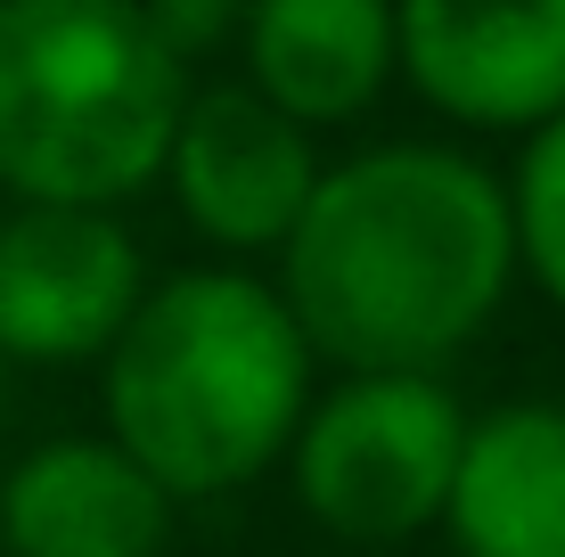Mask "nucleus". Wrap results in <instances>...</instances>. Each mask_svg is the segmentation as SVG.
I'll list each match as a JSON object with an SVG mask.
<instances>
[{"label": "nucleus", "instance_id": "obj_6", "mask_svg": "<svg viewBox=\"0 0 565 557\" xmlns=\"http://www.w3.org/2000/svg\"><path fill=\"white\" fill-rule=\"evenodd\" d=\"M394 57L459 131H541L565 115V0H394Z\"/></svg>", "mask_w": 565, "mask_h": 557}, {"label": "nucleus", "instance_id": "obj_5", "mask_svg": "<svg viewBox=\"0 0 565 557\" xmlns=\"http://www.w3.org/2000/svg\"><path fill=\"white\" fill-rule=\"evenodd\" d=\"M148 296L140 238L115 205H17L0 222V353L33 369L107 361Z\"/></svg>", "mask_w": 565, "mask_h": 557}, {"label": "nucleus", "instance_id": "obj_2", "mask_svg": "<svg viewBox=\"0 0 565 557\" xmlns=\"http://www.w3.org/2000/svg\"><path fill=\"white\" fill-rule=\"evenodd\" d=\"M311 410V344L279 279L238 263L148 279L140 312L107 344V435L172 501L255 484L287 459Z\"/></svg>", "mask_w": 565, "mask_h": 557}, {"label": "nucleus", "instance_id": "obj_9", "mask_svg": "<svg viewBox=\"0 0 565 557\" xmlns=\"http://www.w3.org/2000/svg\"><path fill=\"white\" fill-rule=\"evenodd\" d=\"M246 83L303 131L361 124L402 74L394 0H246Z\"/></svg>", "mask_w": 565, "mask_h": 557}, {"label": "nucleus", "instance_id": "obj_7", "mask_svg": "<svg viewBox=\"0 0 565 557\" xmlns=\"http://www.w3.org/2000/svg\"><path fill=\"white\" fill-rule=\"evenodd\" d=\"M164 181H172V197H181L198 238L230 246V255H279L296 214L311 205L320 148L255 83H205L181 107Z\"/></svg>", "mask_w": 565, "mask_h": 557}, {"label": "nucleus", "instance_id": "obj_4", "mask_svg": "<svg viewBox=\"0 0 565 557\" xmlns=\"http://www.w3.org/2000/svg\"><path fill=\"white\" fill-rule=\"evenodd\" d=\"M467 443V410L443 369H344L303 410L287 468L296 501L320 533L353 549H394L443 525Z\"/></svg>", "mask_w": 565, "mask_h": 557}, {"label": "nucleus", "instance_id": "obj_1", "mask_svg": "<svg viewBox=\"0 0 565 557\" xmlns=\"http://www.w3.org/2000/svg\"><path fill=\"white\" fill-rule=\"evenodd\" d=\"M509 279V181L435 140L320 164L311 205L279 246V296L311 361L337 369H443L492 329Z\"/></svg>", "mask_w": 565, "mask_h": 557}, {"label": "nucleus", "instance_id": "obj_8", "mask_svg": "<svg viewBox=\"0 0 565 557\" xmlns=\"http://www.w3.org/2000/svg\"><path fill=\"white\" fill-rule=\"evenodd\" d=\"M172 492L115 435H57L0 475L9 557H164Z\"/></svg>", "mask_w": 565, "mask_h": 557}, {"label": "nucleus", "instance_id": "obj_11", "mask_svg": "<svg viewBox=\"0 0 565 557\" xmlns=\"http://www.w3.org/2000/svg\"><path fill=\"white\" fill-rule=\"evenodd\" d=\"M509 222H516V279L565 312V115L524 131V157L509 181Z\"/></svg>", "mask_w": 565, "mask_h": 557}, {"label": "nucleus", "instance_id": "obj_3", "mask_svg": "<svg viewBox=\"0 0 565 557\" xmlns=\"http://www.w3.org/2000/svg\"><path fill=\"white\" fill-rule=\"evenodd\" d=\"M189 57L140 0H0V189L17 205H124L164 181Z\"/></svg>", "mask_w": 565, "mask_h": 557}, {"label": "nucleus", "instance_id": "obj_10", "mask_svg": "<svg viewBox=\"0 0 565 557\" xmlns=\"http://www.w3.org/2000/svg\"><path fill=\"white\" fill-rule=\"evenodd\" d=\"M443 525L459 557H565V401L467 418Z\"/></svg>", "mask_w": 565, "mask_h": 557}, {"label": "nucleus", "instance_id": "obj_12", "mask_svg": "<svg viewBox=\"0 0 565 557\" xmlns=\"http://www.w3.org/2000/svg\"><path fill=\"white\" fill-rule=\"evenodd\" d=\"M140 9L156 17V33H164L181 57H198V50H213V42H230V33H238L246 0H140Z\"/></svg>", "mask_w": 565, "mask_h": 557}]
</instances>
